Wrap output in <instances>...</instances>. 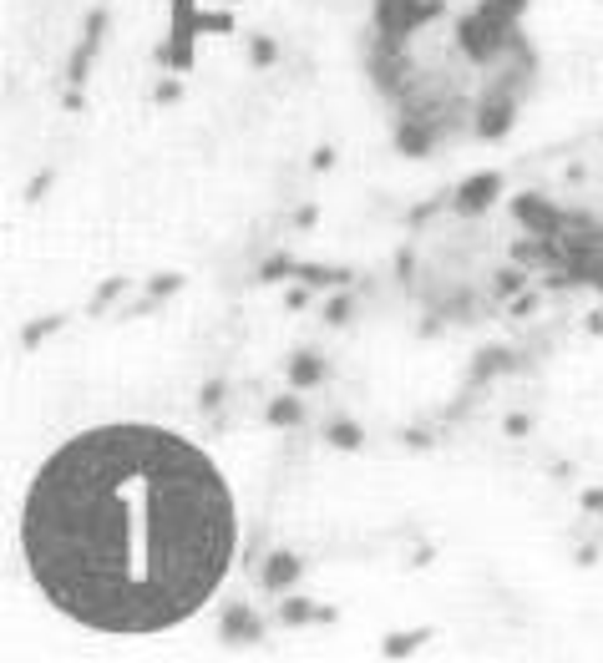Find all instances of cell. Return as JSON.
<instances>
[{"label":"cell","mask_w":603,"mask_h":663,"mask_svg":"<svg viewBox=\"0 0 603 663\" xmlns=\"http://www.w3.org/2000/svg\"><path fill=\"white\" fill-rule=\"evenodd\" d=\"M234 496L163 426H97L31 476L21 557L41 598L92 633H168L229 577Z\"/></svg>","instance_id":"1"},{"label":"cell","mask_w":603,"mask_h":663,"mask_svg":"<svg viewBox=\"0 0 603 663\" xmlns=\"http://www.w3.org/2000/svg\"><path fill=\"white\" fill-rule=\"evenodd\" d=\"M457 41H462V51H467L472 61H492V56H502L507 46H517V21H507V16L477 6V11L457 26Z\"/></svg>","instance_id":"2"},{"label":"cell","mask_w":603,"mask_h":663,"mask_svg":"<svg viewBox=\"0 0 603 663\" xmlns=\"http://www.w3.org/2000/svg\"><path fill=\"white\" fill-rule=\"evenodd\" d=\"M436 11H441V0H375V26H381L386 41H406Z\"/></svg>","instance_id":"3"},{"label":"cell","mask_w":603,"mask_h":663,"mask_svg":"<svg viewBox=\"0 0 603 663\" xmlns=\"http://www.w3.org/2000/svg\"><path fill=\"white\" fill-rule=\"evenodd\" d=\"M497 193H502V173H477V178H467V183L457 188L451 208H457V213H487Z\"/></svg>","instance_id":"4"},{"label":"cell","mask_w":603,"mask_h":663,"mask_svg":"<svg viewBox=\"0 0 603 663\" xmlns=\"http://www.w3.org/2000/svg\"><path fill=\"white\" fill-rule=\"evenodd\" d=\"M517 218H522L527 228H533V238H553V233L563 228V213H558V208H548V203H543V198H533V193L517 198Z\"/></svg>","instance_id":"5"},{"label":"cell","mask_w":603,"mask_h":663,"mask_svg":"<svg viewBox=\"0 0 603 663\" xmlns=\"http://www.w3.org/2000/svg\"><path fill=\"white\" fill-rule=\"evenodd\" d=\"M223 643H259L264 638V623L249 613V603H234L229 613H223Z\"/></svg>","instance_id":"6"},{"label":"cell","mask_w":603,"mask_h":663,"mask_svg":"<svg viewBox=\"0 0 603 663\" xmlns=\"http://www.w3.org/2000/svg\"><path fill=\"white\" fill-rule=\"evenodd\" d=\"M294 577H299V557H294V552H274L269 567H264V588H269V593H284Z\"/></svg>","instance_id":"7"},{"label":"cell","mask_w":603,"mask_h":663,"mask_svg":"<svg viewBox=\"0 0 603 663\" xmlns=\"http://www.w3.org/2000/svg\"><path fill=\"white\" fill-rule=\"evenodd\" d=\"M507 127H512V102H507V97H497V102L487 97V102H482V122H477V132H482V137H502Z\"/></svg>","instance_id":"8"},{"label":"cell","mask_w":603,"mask_h":663,"mask_svg":"<svg viewBox=\"0 0 603 663\" xmlns=\"http://www.w3.org/2000/svg\"><path fill=\"white\" fill-rule=\"evenodd\" d=\"M320 380H325L320 355H294V360H289V385H294V390H310V385H320Z\"/></svg>","instance_id":"9"},{"label":"cell","mask_w":603,"mask_h":663,"mask_svg":"<svg viewBox=\"0 0 603 663\" xmlns=\"http://www.w3.org/2000/svg\"><path fill=\"white\" fill-rule=\"evenodd\" d=\"M279 618H284V623H294V628H299V623H310V618H330V613H325V608H310V603H305V598H289V603H284V608H279Z\"/></svg>","instance_id":"10"},{"label":"cell","mask_w":603,"mask_h":663,"mask_svg":"<svg viewBox=\"0 0 603 663\" xmlns=\"http://www.w3.org/2000/svg\"><path fill=\"white\" fill-rule=\"evenodd\" d=\"M325 441H330L335 451H360V426H350V421H335V426L325 431Z\"/></svg>","instance_id":"11"},{"label":"cell","mask_w":603,"mask_h":663,"mask_svg":"<svg viewBox=\"0 0 603 663\" xmlns=\"http://www.w3.org/2000/svg\"><path fill=\"white\" fill-rule=\"evenodd\" d=\"M299 416H305V410H299V400H274V405H269V421H274V426H299Z\"/></svg>","instance_id":"12"},{"label":"cell","mask_w":603,"mask_h":663,"mask_svg":"<svg viewBox=\"0 0 603 663\" xmlns=\"http://www.w3.org/2000/svg\"><path fill=\"white\" fill-rule=\"evenodd\" d=\"M426 147H431V137H426V127H411V122H406V127H401V152H411V157H421Z\"/></svg>","instance_id":"13"},{"label":"cell","mask_w":603,"mask_h":663,"mask_svg":"<svg viewBox=\"0 0 603 663\" xmlns=\"http://www.w3.org/2000/svg\"><path fill=\"white\" fill-rule=\"evenodd\" d=\"M284 274H299V264H294V259H284V254H279V259H269V264L259 269V279H264V284H274V279H284Z\"/></svg>","instance_id":"14"},{"label":"cell","mask_w":603,"mask_h":663,"mask_svg":"<svg viewBox=\"0 0 603 663\" xmlns=\"http://www.w3.org/2000/svg\"><path fill=\"white\" fill-rule=\"evenodd\" d=\"M416 643H421V633H396V638H386V658H406Z\"/></svg>","instance_id":"15"},{"label":"cell","mask_w":603,"mask_h":663,"mask_svg":"<svg viewBox=\"0 0 603 663\" xmlns=\"http://www.w3.org/2000/svg\"><path fill=\"white\" fill-rule=\"evenodd\" d=\"M482 6H487V11H497V16H507V21H517L527 0H482Z\"/></svg>","instance_id":"16"},{"label":"cell","mask_w":603,"mask_h":663,"mask_svg":"<svg viewBox=\"0 0 603 663\" xmlns=\"http://www.w3.org/2000/svg\"><path fill=\"white\" fill-rule=\"evenodd\" d=\"M249 51H254V66H269V61H274V41H269V36H254Z\"/></svg>","instance_id":"17"},{"label":"cell","mask_w":603,"mask_h":663,"mask_svg":"<svg viewBox=\"0 0 603 663\" xmlns=\"http://www.w3.org/2000/svg\"><path fill=\"white\" fill-rule=\"evenodd\" d=\"M522 279H527L522 269H502V274H497V294H512V289H522Z\"/></svg>","instance_id":"18"},{"label":"cell","mask_w":603,"mask_h":663,"mask_svg":"<svg viewBox=\"0 0 603 663\" xmlns=\"http://www.w3.org/2000/svg\"><path fill=\"white\" fill-rule=\"evenodd\" d=\"M51 329H56V319H41V324H31V329H26V345H36L41 335H51Z\"/></svg>","instance_id":"19"},{"label":"cell","mask_w":603,"mask_h":663,"mask_svg":"<svg viewBox=\"0 0 603 663\" xmlns=\"http://www.w3.org/2000/svg\"><path fill=\"white\" fill-rule=\"evenodd\" d=\"M345 314H350V299H335V304L325 309V319H330V324H345Z\"/></svg>","instance_id":"20"},{"label":"cell","mask_w":603,"mask_h":663,"mask_svg":"<svg viewBox=\"0 0 603 663\" xmlns=\"http://www.w3.org/2000/svg\"><path fill=\"white\" fill-rule=\"evenodd\" d=\"M218 395H223V385L213 380V385H203V405H218Z\"/></svg>","instance_id":"21"}]
</instances>
